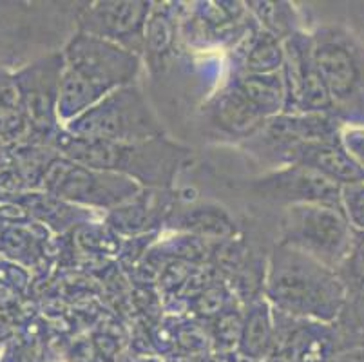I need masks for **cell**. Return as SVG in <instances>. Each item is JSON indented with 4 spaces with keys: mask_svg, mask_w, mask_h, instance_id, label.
I'll use <instances>...</instances> for the list:
<instances>
[{
    "mask_svg": "<svg viewBox=\"0 0 364 362\" xmlns=\"http://www.w3.org/2000/svg\"><path fill=\"white\" fill-rule=\"evenodd\" d=\"M62 62L56 115L65 124L111 92L134 84L141 69L136 53L78 31L68 40Z\"/></svg>",
    "mask_w": 364,
    "mask_h": 362,
    "instance_id": "cell-1",
    "label": "cell"
},
{
    "mask_svg": "<svg viewBox=\"0 0 364 362\" xmlns=\"http://www.w3.org/2000/svg\"><path fill=\"white\" fill-rule=\"evenodd\" d=\"M268 303L294 317L332 323L346 304V284L336 270L294 248L277 245L268 259Z\"/></svg>",
    "mask_w": 364,
    "mask_h": 362,
    "instance_id": "cell-2",
    "label": "cell"
},
{
    "mask_svg": "<svg viewBox=\"0 0 364 362\" xmlns=\"http://www.w3.org/2000/svg\"><path fill=\"white\" fill-rule=\"evenodd\" d=\"M58 138L64 158L85 167L122 174L141 187H171L191 156L187 147L165 136L144 142H98L75 138L64 131Z\"/></svg>",
    "mask_w": 364,
    "mask_h": 362,
    "instance_id": "cell-3",
    "label": "cell"
},
{
    "mask_svg": "<svg viewBox=\"0 0 364 362\" xmlns=\"http://www.w3.org/2000/svg\"><path fill=\"white\" fill-rule=\"evenodd\" d=\"M312 55L337 118L364 116V42L346 28L321 26L312 35Z\"/></svg>",
    "mask_w": 364,
    "mask_h": 362,
    "instance_id": "cell-4",
    "label": "cell"
},
{
    "mask_svg": "<svg viewBox=\"0 0 364 362\" xmlns=\"http://www.w3.org/2000/svg\"><path fill=\"white\" fill-rule=\"evenodd\" d=\"M65 132L98 142H144L165 136V127L141 89L132 84L111 92L71 119L65 124Z\"/></svg>",
    "mask_w": 364,
    "mask_h": 362,
    "instance_id": "cell-5",
    "label": "cell"
},
{
    "mask_svg": "<svg viewBox=\"0 0 364 362\" xmlns=\"http://www.w3.org/2000/svg\"><path fill=\"white\" fill-rule=\"evenodd\" d=\"M279 232V245L303 252L336 272L348 255L353 238L343 208L319 203L284 208Z\"/></svg>",
    "mask_w": 364,
    "mask_h": 362,
    "instance_id": "cell-6",
    "label": "cell"
},
{
    "mask_svg": "<svg viewBox=\"0 0 364 362\" xmlns=\"http://www.w3.org/2000/svg\"><path fill=\"white\" fill-rule=\"evenodd\" d=\"M46 191L75 205L117 211L140 196L141 185L114 172L85 167L68 158L51 161L44 176Z\"/></svg>",
    "mask_w": 364,
    "mask_h": 362,
    "instance_id": "cell-7",
    "label": "cell"
},
{
    "mask_svg": "<svg viewBox=\"0 0 364 362\" xmlns=\"http://www.w3.org/2000/svg\"><path fill=\"white\" fill-rule=\"evenodd\" d=\"M283 75L284 111L289 115H310L330 112L333 105L324 87L312 55V35L294 33L283 42Z\"/></svg>",
    "mask_w": 364,
    "mask_h": 362,
    "instance_id": "cell-8",
    "label": "cell"
},
{
    "mask_svg": "<svg viewBox=\"0 0 364 362\" xmlns=\"http://www.w3.org/2000/svg\"><path fill=\"white\" fill-rule=\"evenodd\" d=\"M151 15V2H91L76 11V28L140 55Z\"/></svg>",
    "mask_w": 364,
    "mask_h": 362,
    "instance_id": "cell-9",
    "label": "cell"
},
{
    "mask_svg": "<svg viewBox=\"0 0 364 362\" xmlns=\"http://www.w3.org/2000/svg\"><path fill=\"white\" fill-rule=\"evenodd\" d=\"M339 136V118L330 112L289 115L281 112L267 119L263 127L250 139L256 154L283 164L284 156L294 147L317 139H333Z\"/></svg>",
    "mask_w": 364,
    "mask_h": 362,
    "instance_id": "cell-10",
    "label": "cell"
},
{
    "mask_svg": "<svg viewBox=\"0 0 364 362\" xmlns=\"http://www.w3.org/2000/svg\"><path fill=\"white\" fill-rule=\"evenodd\" d=\"M250 191L264 201L284 205V208L304 203L343 208L341 207L343 187L332 179L324 178L317 171L301 165H284L263 178L254 179Z\"/></svg>",
    "mask_w": 364,
    "mask_h": 362,
    "instance_id": "cell-11",
    "label": "cell"
},
{
    "mask_svg": "<svg viewBox=\"0 0 364 362\" xmlns=\"http://www.w3.org/2000/svg\"><path fill=\"white\" fill-rule=\"evenodd\" d=\"M62 53L38 60L36 64L16 76V91L24 102L26 111L36 125L51 127L56 124V105H58V92H60L62 76Z\"/></svg>",
    "mask_w": 364,
    "mask_h": 362,
    "instance_id": "cell-12",
    "label": "cell"
},
{
    "mask_svg": "<svg viewBox=\"0 0 364 362\" xmlns=\"http://www.w3.org/2000/svg\"><path fill=\"white\" fill-rule=\"evenodd\" d=\"M284 165H301L317 171L341 187L364 183V169L346 151L343 139H317L294 147L284 156Z\"/></svg>",
    "mask_w": 364,
    "mask_h": 362,
    "instance_id": "cell-13",
    "label": "cell"
},
{
    "mask_svg": "<svg viewBox=\"0 0 364 362\" xmlns=\"http://www.w3.org/2000/svg\"><path fill=\"white\" fill-rule=\"evenodd\" d=\"M207 112L220 131L234 138H252L268 119L234 84L216 95Z\"/></svg>",
    "mask_w": 364,
    "mask_h": 362,
    "instance_id": "cell-14",
    "label": "cell"
},
{
    "mask_svg": "<svg viewBox=\"0 0 364 362\" xmlns=\"http://www.w3.org/2000/svg\"><path fill=\"white\" fill-rule=\"evenodd\" d=\"M237 89L247 96L268 119L284 111V82L283 75H245L234 82Z\"/></svg>",
    "mask_w": 364,
    "mask_h": 362,
    "instance_id": "cell-15",
    "label": "cell"
},
{
    "mask_svg": "<svg viewBox=\"0 0 364 362\" xmlns=\"http://www.w3.org/2000/svg\"><path fill=\"white\" fill-rule=\"evenodd\" d=\"M274 341V328L267 303H257L248 310L241 324L240 350L248 358H261L268 353Z\"/></svg>",
    "mask_w": 364,
    "mask_h": 362,
    "instance_id": "cell-16",
    "label": "cell"
},
{
    "mask_svg": "<svg viewBox=\"0 0 364 362\" xmlns=\"http://www.w3.org/2000/svg\"><path fill=\"white\" fill-rule=\"evenodd\" d=\"M283 40L270 35L268 31H261L248 48L245 65L247 75H270L279 73L283 68Z\"/></svg>",
    "mask_w": 364,
    "mask_h": 362,
    "instance_id": "cell-17",
    "label": "cell"
},
{
    "mask_svg": "<svg viewBox=\"0 0 364 362\" xmlns=\"http://www.w3.org/2000/svg\"><path fill=\"white\" fill-rule=\"evenodd\" d=\"M254 15L257 16L264 31L277 36L279 40H287L297 33L292 26V8L289 4H277V2H250Z\"/></svg>",
    "mask_w": 364,
    "mask_h": 362,
    "instance_id": "cell-18",
    "label": "cell"
},
{
    "mask_svg": "<svg viewBox=\"0 0 364 362\" xmlns=\"http://www.w3.org/2000/svg\"><path fill=\"white\" fill-rule=\"evenodd\" d=\"M181 225L205 235H228L232 232V221L223 208L200 207L188 211L181 219Z\"/></svg>",
    "mask_w": 364,
    "mask_h": 362,
    "instance_id": "cell-19",
    "label": "cell"
},
{
    "mask_svg": "<svg viewBox=\"0 0 364 362\" xmlns=\"http://www.w3.org/2000/svg\"><path fill=\"white\" fill-rule=\"evenodd\" d=\"M337 274L341 275L346 288L350 284V288L364 294V232L353 230L350 252Z\"/></svg>",
    "mask_w": 364,
    "mask_h": 362,
    "instance_id": "cell-20",
    "label": "cell"
},
{
    "mask_svg": "<svg viewBox=\"0 0 364 362\" xmlns=\"http://www.w3.org/2000/svg\"><path fill=\"white\" fill-rule=\"evenodd\" d=\"M341 207L353 230L364 232V183L346 185L341 191Z\"/></svg>",
    "mask_w": 364,
    "mask_h": 362,
    "instance_id": "cell-21",
    "label": "cell"
},
{
    "mask_svg": "<svg viewBox=\"0 0 364 362\" xmlns=\"http://www.w3.org/2000/svg\"><path fill=\"white\" fill-rule=\"evenodd\" d=\"M0 100H2V92H0Z\"/></svg>",
    "mask_w": 364,
    "mask_h": 362,
    "instance_id": "cell-22",
    "label": "cell"
}]
</instances>
